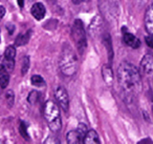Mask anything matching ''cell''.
<instances>
[{
  "label": "cell",
  "instance_id": "6da1fadb",
  "mask_svg": "<svg viewBox=\"0 0 153 144\" xmlns=\"http://www.w3.org/2000/svg\"><path fill=\"white\" fill-rule=\"evenodd\" d=\"M117 82L124 97L131 101L142 91V77L140 70L132 63L123 61L117 68Z\"/></svg>",
  "mask_w": 153,
  "mask_h": 144
},
{
  "label": "cell",
  "instance_id": "7a4b0ae2",
  "mask_svg": "<svg viewBox=\"0 0 153 144\" xmlns=\"http://www.w3.org/2000/svg\"><path fill=\"white\" fill-rule=\"evenodd\" d=\"M79 61L74 49L69 44H64L59 58V68L66 77H71L78 70Z\"/></svg>",
  "mask_w": 153,
  "mask_h": 144
},
{
  "label": "cell",
  "instance_id": "3957f363",
  "mask_svg": "<svg viewBox=\"0 0 153 144\" xmlns=\"http://www.w3.org/2000/svg\"><path fill=\"white\" fill-rule=\"evenodd\" d=\"M43 115L49 129L53 133H59L62 128V119L60 106L58 105V103L51 100L45 102L43 107Z\"/></svg>",
  "mask_w": 153,
  "mask_h": 144
},
{
  "label": "cell",
  "instance_id": "277c9868",
  "mask_svg": "<svg viewBox=\"0 0 153 144\" xmlns=\"http://www.w3.org/2000/svg\"><path fill=\"white\" fill-rule=\"evenodd\" d=\"M71 38L74 40L76 47L80 54H83L87 47V39H86L85 30H84V24L82 20L76 19L74 21L71 28Z\"/></svg>",
  "mask_w": 153,
  "mask_h": 144
},
{
  "label": "cell",
  "instance_id": "5b68a950",
  "mask_svg": "<svg viewBox=\"0 0 153 144\" xmlns=\"http://www.w3.org/2000/svg\"><path fill=\"white\" fill-rule=\"evenodd\" d=\"M55 98L58 105L64 112H68L69 110V97H68L67 91L63 86H58L55 91Z\"/></svg>",
  "mask_w": 153,
  "mask_h": 144
},
{
  "label": "cell",
  "instance_id": "8992f818",
  "mask_svg": "<svg viewBox=\"0 0 153 144\" xmlns=\"http://www.w3.org/2000/svg\"><path fill=\"white\" fill-rule=\"evenodd\" d=\"M15 57H16V49L14 45H9L5 49L4 59H3V65L5 66L9 73L13 72L15 68Z\"/></svg>",
  "mask_w": 153,
  "mask_h": 144
},
{
  "label": "cell",
  "instance_id": "52a82bcc",
  "mask_svg": "<svg viewBox=\"0 0 153 144\" xmlns=\"http://www.w3.org/2000/svg\"><path fill=\"white\" fill-rule=\"evenodd\" d=\"M140 72L144 75L149 77L153 76V55L147 54L143 57L142 61L140 64Z\"/></svg>",
  "mask_w": 153,
  "mask_h": 144
},
{
  "label": "cell",
  "instance_id": "ba28073f",
  "mask_svg": "<svg viewBox=\"0 0 153 144\" xmlns=\"http://www.w3.org/2000/svg\"><path fill=\"white\" fill-rule=\"evenodd\" d=\"M145 28L149 35L153 36V3L150 4L146 10L145 13Z\"/></svg>",
  "mask_w": 153,
  "mask_h": 144
},
{
  "label": "cell",
  "instance_id": "9c48e42d",
  "mask_svg": "<svg viewBox=\"0 0 153 144\" xmlns=\"http://www.w3.org/2000/svg\"><path fill=\"white\" fill-rule=\"evenodd\" d=\"M30 14L32 16L35 18L36 20L40 21L43 18L45 17V14H46V10H45V7L43 3L41 2H36L32 5L30 8Z\"/></svg>",
  "mask_w": 153,
  "mask_h": 144
},
{
  "label": "cell",
  "instance_id": "30bf717a",
  "mask_svg": "<svg viewBox=\"0 0 153 144\" xmlns=\"http://www.w3.org/2000/svg\"><path fill=\"white\" fill-rule=\"evenodd\" d=\"M123 41L125 42L126 45L132 47V49H138V47L140 46V39L129 32H124L123 33Z\"/></svg>",
  "mask_w": 153,
  "mask_h": 144
},
{
  "label": "cell",
  "instance_id": "8fae6325",
  "mask_svg": "<svg viewBox=\"0 0 153 144\" xmlns=\"http://www.w3.org/2000/svg\"><path fill=\"white\" fill-rule=\"evenodd\" d=\"M102 28H103L102 18L100 16H96L94 18V20L90 22V26H89L90 35H92V37H96V35H98L102 31Z\"/></svg>",
  "mask_w": 153,
  "mask_h": 144
},
{
  "label": "cell",
  "instance_id": "7c38bea8",
  "mask_svg": "<svg viewBox=\"0 0 153 144\" xmlns=\"http://www.w3.org/2000/svg\"><path fill=\"white\" fill-rule=\"evenodd\" d=\"M102 76H103V79H104L106 84L111 85L113 83L114 77H113V72H112V68H111L110 65H108V64H104V65H103Z\"/></svg>",
  "mask_w": 153,
  "mask_h": 144
},
{
  "label": "cell",
  "instance_id": "4fadbf2b",
  "mask_svg": "<svg viewBox=\"0 0 153 144\" xmlns=\"http://www.w3.org/2000/svg\"><path fill=\"white\" fill-rule=\"evenodd\" d=\"M66 141L69 144H79L83 142V138L79 134V131L76 130H69L66 135Z\"/></svg>",
  "mask_w": 153,
  "mask_h": 144
},
{
  "label": "cell",
  "instance_id": "5bb4252c",
  "mask_svg": "<svg viewBox=\"0 0 153 144\" xmlns=\"http://www.w3.org/2000/svg\"><path fill=\"white\" fill-rule=\"evenodd\" d=\"M10 82V75L9 70L5 68L3 64H0V87L5 88Z\"/></svg>",
  "mask_w": 153,
  "mask_h": 144
},
{
  "label": "cell",
  "instance_id": "9a60e30c",
  "mask_svg": "<svg viewBox=\"0 0 153 144\" xmlns=\"http://www.w3.org/2000/svg\"><path fill=\"white\" fill-rule=\"evenodd\" d=\"M83 142L86 144H97V143H101V140L99 138V135L94 129H90V130L87 131V134L85 135L83 139Z\"/></svg>",
  "mask_w": 153,
  "mask_h": 144
},
{
  "label": "cell",
  "instance_id": "2e32d148",
  "mask_svg": "<svg viewBox=\"0 0 153 144\" xmlns=\"http://www.w3.org/2000/svg\"><path fill=\"white\" fill-rule=\"evenodd\" d=\"M32 30H28L26 33H20L17 36V38L15 39V44L17 46H22V45H25L26 43L30 41V36H32Z\"/></svg>",
  "mask_w": 153,
  "mask_h": 144
},
{
  "label": "cell",
  "instance_id": "e0dca14e",
  "mask_svg": "<svg viewBox=\"0 0 153 144\" xmlns=\"http://www.w3.org/2000/svg\"><path fill=\"white\" fill-rule=\"evenodd\" d=\"M30 83H32L34 86L41 87L45 85V80L40 76V75H34V76L30 77Z\"/></svg>",
  "mask_w": 153,
  "mask_h": 144
},
{
  "label": "cell",
  "instance_id": "ac0fdd59",
  "mask_svg": "<svg viewBox=\"0 0 153 144\" xmlns=\"http://www.w3.org/2000/svg\"><path fill=\"white\" fill-rule=\"evenodd\" d=\"M28 68H30V58H28V56H24L22 58V63H21V74L23 76L27 73Z\"/></svg>",
  "mask_w": 153,
  "mask_h": 144
},
{
  "label": "cell",
  "instance_id": "d6986e66",
  "mask_svg": "<svg viewBox=\"0 0 153 144\" xmlns=\"http://www.w3.org/2000/svg\"><path fill=\"white\" fill-rule=\"evenodd\" d=\"M5 100H7V103L9 105V107H12L14 105V101H15V95H14L13 91H7L5 93Z\"/></svg>",
  "mask_w": 153,
  "mask_h": 144
},
{
  "label": "cell",
  "instance_id": "ffe728a7",
  "mask_svg": "<svg viewBox=\"0 0 153 144\" xmlns=\"http://www.w3.org/2000/svg\"><path fill=\"white\" fill-rule=\"evenodd\" d=\"M19 130H20L21 136L24 138V139L30 140V136H28V133H27V126H26L25 122H23V121H21V122H20Z\"/></svg>",
  "mask_w": 153,
  "mask_h": 144
},
{
  "label": "cell",
  "instance_id": "44dd1931",
  "mask_svg": "<svg viewBox=\"0 0 153 144\" xmlns=\"http://www.w3.org/2000/svg\"><path fill=\"white\" fill-rule=\"evenodd\" d=\"M39 97H40V96H39L38 92H36V91H33V92H30V93L28 94L27 101L30 102V104H35L37 101H38Z\"/></svg>",
  "mask_w": 153,
  "mask_h": 144
},
{
  "label": "cell",
  "instance_id": "7402d4cb",
  "mask_svg": "<svg viewBox=\"0 0 153 144\" xmlns=\"http://www.w3.org/2000/svg\"><path fill=\"white\" fill-rule=\"evenodd\" d=\"M76 130L79 131V134L82 136V138L84 139V137H85V135L87 134V131H88L87 125H86L85 123H79V124H78V127H76Z\"/></svg>",
  "mask_w": 153,
  "mask_h": 144
},
{
  "label": "cell",
  "instance_id": "603a6c76",
  "mask_svg": "<svg viewBox=\"0 0 153 144\" xmlns=\"http://www.w3.org/2000/svg\"><path fill=\"white\" fill-rule=\"evenodd\" d=\"M145 41H146L147 45H148L149 47L153 49V36H152V35H150V36H147L146 38H145Z\"/></svg>",
  "mask_w": 153,
  "mask_h": 144
},
{
  "label": "cell",
  "instance_id": "cb8c5ba5",
  "mask_svg": "<svg viewBox=\"0 0 153 144\" xmlns=\"http://www.w3.org/2000/svg\"><path fill=\"white\" fill-rule=\"evenodd\" d=\"M4 15H5V9H4V7L0 5V20L2 19L3 17H4Z\"/></svg>",
  "mask_w": 153,
  "mask_h": 144
},
{
  "label": "cell",
  "instance_id": "d4e9b609",
  "mask_svg": "<svg viewBox=\"0 0 153 144\" xmlns=\"http://www.w3.org/2000/svg\"><path fill=\"white\" fill-rule=\"evenodd\" d=\"M47 142H53V143H60V141L58 139H53V138H48V139L45 141V143H47Z\"/></svg>",
  "mask_w": 153,
  "mask_h": 144
},
{
  "label": "cell",
  "instance_id": "484cf974",
  "mask_svg": "<svg viewBox=\"0 0 153 144\" xmlns=\"http://www.w3.org/2000/svg\"><path fill=\"white\" fill-rule=\"evenodd\" d=\"M18 4H19L20 8L24 7V0H18Z\"/></svg>",
  "mask_w": 153,
  "mask_h": 144
},
{
  "label": "cell",
  "instance_id": "4316f807",
  "mask_svg": "<svg viewBox=\"0 0 153 144\" xmlns=\"http://www.w3.org/2000/svg\"><path fill=\"white\" fill-rule=\"evenodd\" d=\"M72 3H74V4H80V3L82 2V1H84V0H71Z\"/></svg>",
  "mask_w": 153,
  "mask_h": 144
},
{
  "label": "cell",
  "instance_id": "83f0119b",
  "mask_svg": "<svg viewBox=\"0 0 153 144\" xmlns=\"http://www.w3.org/2000/svg\"><path fill=\"white\" fill-rule=\"evenodd\" d=\"M144 142H150V143H153L152 140H150V139H144V140H140V143H144Z\"/></svg>",
  "mask_w": 153,
  "mask_h": 144
}]
</instances>
